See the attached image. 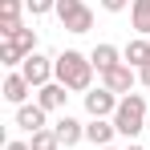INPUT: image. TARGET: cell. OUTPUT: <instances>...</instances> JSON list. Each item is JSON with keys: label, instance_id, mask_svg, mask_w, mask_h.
<instances>
[{"label": "cell", "instance_id": "6da1fadb", "mask_svg": "<svg viewBox=\"0 0 150 150\" xmlns=\"http://www.w3.org/2000/svg\"><path fill=\"white\" fill-rule=\"evenodd\" d=\"M53 61H57V81H61V85H65L69 93H81V98H85V93L93 89V73H98V69H93L89 53L61 49L57 57H53Z\"/></svg>", "mask_w": 150, "mask_h": 150}, {"label": "cell", "instance_id": "7a4b0ae2", "mask_svg": "<svg viewBox=\"0 0 150 150\" xmlns=\"http://www.w3.org/2000/svg\"><path fill=\"white\" fill-rule=\"evenodd\" d=\"M146 118H150V105L142 93H126L118 101V114H114V126H118V134L122 138H138L142 130H146Z\"/></svg>", "mask_w": 150, "mask_h": 150}, {"label": "cell", "instance_id": "3957f363", "mask_svg": "<svg viewBox=\"0 0 150 150\" xmlns=\"http://www.w3.org/2000/svg\"><path fill=\"white\" fill-rule=\"evenodd\" d=\"M21 73H25V81L33 85V89H41V85H49V81H57V61L53 57H45V53H28L25 65H21Z\"/></svg>", "mask_w": 150, "mask_h": 150}, {"label": "cell", "instance_id": "277c9868", "mask_svg": "<svg viewBox=\"0 0 150 150\" xmlns=\"http://www.w3.org/2000/svg\"><path fill=\"white\" fill-rule=\"evenodd\" d=\"M118 93H114V89H105V85H98V89H89V93H85V114H89V118H114V114H118Z\"/></svg>", "mask_w": 150, "mask_h": 150}, {"label": "cell", "instance_id": "5b68a950", "mask_svg": "<svg viewBox=\"0 0 150 150\" xmlns=\"http://www.w3.org/2000/svg\"><path fill=\"white\" fill-rule=\"evenodd\" d=\"M0 93H4V101H8V105H28V93H37V89L25 81V73H21V69H8L4 85H0Z\"/></svg>", "mask_w": 150, "mask_h": 150}, {"label": "cell", "instance_id": "8992f818", "mask_svg": "<svg viewBox=\"0 0 150 150\" xmlns=\"http://www.w3.org/2000/svg\"><path fill=\"white\" fill-rule=\"evenodd\" d=\"M134 81H138V69L134 65H118V69H110V73H101V85L105 89H114L118 98H126V93H134Z\"/></svg>", "mask_w": 150, "mask_h": 150}, {"label": "cell", "instance_id": "52a82bcc", "mask_svg": "<svg viewBox=\"0 0 150 150\" xmlns=\"http://www.w3.org/2000/svg\"><path fill=\"white\" fill-rule=\"evenodd\" d=\"M53 134L61 138V146L69 150V146H77V142H85V122H77V118H69V114H61V118L53 122Z\"/></svg>", "mask_w": 150, "mask_h": 150}, {"label": "cell", "instance_id": "ba28073f", "mask_svg": "<svg viewBox=\"0 0 150 150\" xmlns=\"http://www.w3.org/2000/svg\"><path fill=\"white\" fill-rule=\"evenodd\" d=\"M114 134H118L114 118H89V122H85V142H93V150L110 146V142H114Z\"/></svg>", "mask_w": 150, "mask_h": 150}, {"label": "cell", "instance_id": "9c48e42d", "mask_svg": "<svg viewBox=\"0 0 150 150\" xmlns=\"http://www.w3.org/2000/svg\"><path fill=\"white\" fill-rule=\"evenodd\" d=\"M89 61H93V69H98V77H101V73H110V69H118V65H122V49H118V45H110V41H101V45H93Z\"/></svg>", "mask_w": 150, "mask_h": 150}, {"label": "cell", "instance_id": "30bf717a", "mask_svg": "<svg viewBox=\"0 0 150 150\" xmlns=\"http://www.w3.org/2000/svg\"><path fill=\"white\" fill-rule=\"evenodd\" d=\"M65 101H69V89H65V85H61V81H49V85H41V89H37V105H41V110H65Z\"/></svg>", "mask_w": 150, "mask_h": 150}, {"label": "cell", "instance_id": "8fae6325", "mask_svg": "<svg viewBox=\"0 0 150 150\" xmlns=\"http://www.w3.org/2000/svg\"><path fill=\"white\" fill-rule=\"evenodd\" d=\"M45 114H49V110H41L37 101H33V105H16V126H21V130H28V134H37V130H49Z\"/></svg>", "mask_w": 150, "mask_h": 150}, {"label": "cell", "instance_id": "7c38bea8", "mask_svg": "<svg viewBox=\"0 0 150 150\" xmlns=\"http://www.w3.org/2000/svg\"><path fill=\"white\" fill-rule=\"evenodd\" d=\"M21 12H25V0H0V37H12L21 28Z\"/></svg>", "mask_w": 150, "mask_h": 150}, {"label": "cell", "instance_id": "4fadbf2b", "mask_svg": "<svg viewBox=\"0 0 150 150\" xmlns=\"http://www.w3.org/2000/svg\"><path fill=\"white\" fill-rule=\"evenodd\" d=\"M122 61H126V65H134V69L150 65V37H130V45L122 49Z\"/></svg>", "mask_w": 150, "mask_h": 150}, {"label": "cell", "instance_id": "5bb4252c", "mask_svg": "<svg viewBox=\"0 0 150 150\" xmlns=\"http://www.w3.org/2000/svg\"><path fill=\"white\" fill-rule=\"evenodd\" d=\"M61 28H65V33H73V37H81V33H89V28H93V8H89V4H81V8H73V12H69V16L61 21Z\"/></svg>", "mask_w": 150, "mask_h": 150}, {"label": "cell", "instance_id": "9a60e30c", "mask_svg": "<svg viewBox=\"0 0 150 150\" xmlns=\"http://www.w3.org/2000/svg\"><path fill=\"white\" fill-rule=\"evenodd\" d=\"M130 25L138 37H150V0H134L130 4Z\"/></svg>", "mask_w": 150, "mask_h": 150}, {"label": "cell", "instance_id": "2e32d148", "mask_svg": "<svg viewBox=\"0 0 150 150\" xmlns=\"http://www.w3.org/2000/svg\"><path fill=\"white\" fill-rule=\"evenodd\" d=\"M4 41H12V45H16V49L28 57V53H37V28H25V25H21L12 37H4Z\"/></svg>", "mask_w": 150, "mask_h": 150}, {"label": "cell", "instance_id": "e0dca14e", "mask_svg": "<svg viewBox=\"0 0 150 150\" xmlns=\"http://www.w3.org/2000/svg\"><path fill=\"white\" fill-rule=\"evenodd\" d=\"M0 65H4V69H21V65H25V53L16 49L12 41H0Z\"/></svg>", "mask_w": 150, "mask_h": 150}, {"label": "cell", "instance_id": "ac0fdd59", "mask_svg": "<svg viewBox=\"0 0 150 150\" xmlns=\"http://www.w3.org/2000/svg\"><path fill=\"white\" fill-rule=\"evenodd\" d=\"M28 146L33 150H61V138L53 134V126H49V130H37V134L28 138Z\"/></svg>", "mask_w": 150, "mask_h": 150}, {"label": "cell", "instance_id": "d6986e66", "mask_svg": "<svg viewBox=\"0 0 150 150\" xmlns=\"http://www.w3.org/2000/svg\"><path fill=\"white\" fill-rule=\"evenodd\" d=\"M25 8L33 16H45V12H57V0H25Z\"/></svg>", "mask_w": 150, "mask_h": 150}, {"label": "cell", "instance_id": "ffe728a7", "mask_svg": "<svg viewBox=\"0 0 150 150\" xmlns=\"http://www.w3.org/2000/svg\"><path fill=\"white\" fill-rule=\"evenodd\" d=\"M73 8H81V0H57V21H65Z\"/></svg>", "mask_w": 150, "mask_h": 150}, {"label": "cell", "instance_id": "44dd1931", "mask_svg": "<svg viewBox=\"0 0 150 150\" xmlns=\"http://www.w3.org/2000/svg\"><path fill=\"white\" fill-rule=\"evenodd\" d=\"M130 4H134V0H101V8H105V12H126Z\"/></svg>", "mask_w": 150, "mask_h": 150}, {"label": "cell", "instance_id": "7402d4cb", "mask_svg": "<svg viewBox=\"0 0 150 150\" xmlns=\"http://www.w3.org/2000/svg\"><path fill=\"white\" fill-rule=\"evenodd\" d=\"M138 81H142V85L150 89V65H142V69H138Z\"/></svg>", "mask_w": 150, "mask_h": 150}, {"label": "cell", "instance_id": "603a6c76", "mask_svg": "<svg viewBox=\"0 0 150 150\" xmlns=\"http://www.w3.org/2000/svg\"><path fill=\"white\" fill-rule=\"evenodd\" d=\"M4 150H33V146H28V142H8Z\"/></svg>", "mask_w": 150, "mask_h": 150}, {"label": "cell", "instance_id": "cb8c5ba5", "mask_svg": "<svg viewBox=\"0 0 150 150\" xmlns=\"http://www.w3.org/2000/svg\"><path fill=\"white\" fill-rule=\"evenodd\" d=\"M126 150H146V146H138V142H130V146H126Z\"/></svg>", "mask_w": 150, "mask_h": 150}, {"label": "cell", "instance_id": "d4e9b609", "mask_svg": "<svg viewBox=\"0 0 150 150\" xmlns=\"http://www.w3.org/2000/svg\"><path fill=\"white\" fill-rule=\"evenodd\" d=\"M101 150H114V146H101Z\"/></svg>", "mask_w": 150, "mask_h": 150}, {"label": "cell", "instance_id": "484cf974", "mask_svg": "<svg viewBox=\"0 0 150 150\" xmlns=\"http://www.w3.org/2000/svg\"><path fill=\"white\" fill-rule=\"evenodd\" d=\"M146 130H150V118H146Z\"/></svg>", "mask_w": 150, "mask_h": 150}]
</instances>
